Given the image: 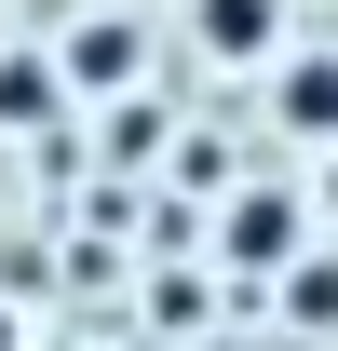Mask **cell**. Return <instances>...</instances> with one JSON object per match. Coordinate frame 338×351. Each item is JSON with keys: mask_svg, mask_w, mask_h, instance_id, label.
<instances>
[{"mask_svg": "<svg viewBox=\"0 0 338 351\" xmlns=\"http://www.w3.org/2000/svg\"><path fill=\"white\" fill-rule=\"evenodd\" d=\"M0 351H14V311H0Z\"/></svg>", "mask_w": 338, "mask_h": 351, "instance_id": "4", "label": "cell"}, {"mask_svg": "<svg viewBox=\"0 0 338 351\" xmlns=\"http://www.w3.org/2000/svg\"><path fill=\"white\" fill-rule=\"evenodd\" d=\"M68 68H82V82H122V68H135V27H82Z\"/></svg>", "mask_w": 338, "mask_h": 351, "instance_id": "3", "label": "cell"}, {"mask_svg": "<svg viewBox=\"0 0 338 351\" xmlns=\"http://www.w3.org/2000/svg\"><path fill=\"white\" fill-rule=\"evenodd\" d=\"M203 41H216V54H271L284 14H271V0H203Z\"/></svg>", "mask_w": 338, "mask_h": 351, "instance_id": "1", "label": "cell"}, {"mask_svg": "<svg viewBox=\"0 0 338 351\" xmlns=\"http://www.w3.org/2000/svg\"><path fill=\"white\" fill-rule=\"evenodd\" d=\"M284 122L297 135H338V68H284Z\"/></svg>", "mask_w": 338, "mask_h": 351, "instance_id": "2", "label": "cell"}]
</instances>
